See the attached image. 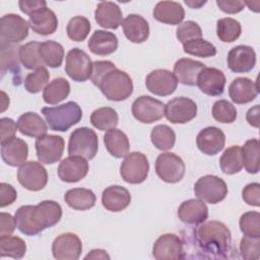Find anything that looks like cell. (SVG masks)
Listing matches in <instances>:
<instances>
[{"mask_svg": "<svg viewBox=\"0 0 260 260\" xmlns=\"http://www.w3.org/2000/svg\"><path fill=\"white\" fill-rule=\"evenodd\" d=\"M64 200L72 209L87 210L94 206L96 197L89 189L73 188L65 193Z\"/></svg>", "mask_w": 260, "mask_h": 260, "instance_id": "cell-34", "label": "cell"}, {"mask_svg": "<svg viewBox=\"0 0 260 260\" xmlns=\"http://www.w3.org/2000/svg\"><path fill=\"white\" fill-rule=\"evenodd\" d=\"M239 224L244 236L260 238V213L258 211H247L242 214Z\"/></svg>", "mask_w": 260, "mask_h": 260, "instance_id": "cell-49", "label": "cell"}, {"mask_svg": "<svg viewBox=\"0 0 260 260\" xmlns=\"http://www.w3.org/2000/svg\"><path fill=\"white\" fill-rule=\"evenodd\" d=\"M90 123L101 131L116 128L119 123L117 112L110 107H102L94 110L90 115Z\"/></svg>", "mask_w": 260, "mask_h": 260, "instance_id": "cell-39", "label": "cell"}, {"mask_svg": "<svg viewBox=\"0 0 260 260\" xmlns=\"http://www.w3.org/2000/svg\"><path fill=\"white\" fill-rule=\"evenodd\" d=\"M35 145L39 161L45 165H53L61 159L65 143L59 135L45 134L37 138Z\"/></svg>", "mask_w": 260, "mask_h": 260, "instance_id": "cell-13", "label": "cell"}, {"mask_svg": "<svg viewBox=\"0 0 260 260\" xmlns=\"http://www.w3.org/2000/svg\"><path fill=\"white\" fill-rule=\"evenodd\" d=\"M183 159L173 152H162L155 160V173L166 183L175 184L180 182L185 175Z\"/></svg>", "mask_w": 260, "mask_h": 260, "instance_id": "cell-9", "label": "cell"}, {"mask_svg": "<svg viewBox=\"0 0 260 260\" xmlns=\"http://www.w3.org/2000/svg\"><path fill=\"white\" fill-rule=\"evenodd\" d=\"M216 5L224 13L235 14L244 9L245 2L240 0H216Z\"/></svg>", "mask_w": 260, "mask_h": 260, "instance_id": "cell-56", "label": "cell"}, {"mask_svg": "<svg viewBox=\"0 0 260 260\" xmlns=\"http://www.w3.org/2000/svg\"><path fill=\"white\" fill-rule=\"evenodd\" d=\"M40 44L41 43L39 42L32 41L20 46L19 59L24 68L29 70H36L45 66L39 53Z\"/></svg>", "mask_w": 260, "mask_h": 260, "instance_id": "cell-43", "label": "cell"}, {"mask_svg": "<svg viewBox=\"0 0 260 260\" xmlns=\"http://www.w3.org/2000/svg\"><path fill=\"white\" fill-rule=\"evenodd\" d=\"M17 127L22 135L36 138L45 135L48 130L46 122L35 112H26L22 114L17 120Z\"/></svg>", "mask_w": 260, "mask_h": 260, "instance_id": "cell-32", "label": "cell"}, {"mask_svg": "<svg viewBox=\"0 0 260 260\" xmlns=\"http://www.w3.org/2000/svg\"><path fill=\"white\" fill-rule=\"evenodd\" d=\"M212 117L219 123H233L236 121L238 112L236 107L226 100L216 101L212 106Z\"/></svg>", "mask_w": 260, "mask_h": 260, "instance_id": "cell-48", "label": "cell"}, {"mask_svg": "<svg viewBox=\"0 0 260 260\" xmlns=\"http://www.w3.org/2000/svg\"><path fill=\"white\" fill-rule=\"evenodd\" d=\"M17 180L24 189L40 191L48 183V173L42 162L35 160L25 161L17 171Z\"/></svg>", "mask_w": 260, "mask_h": 260, "instance_id": "cell-11", "label": "cell"}, {"mask_svg": "<svg viewBox=\"0 0 260 260\" xmlns=\"http://www.w3.org/2000/svg\"><path fill=\"white\" fill-rule=\"evenodd\" d=\"M131 112L137 121L150 124L165 116V104L152 96L141 95L133 102Z\"/></svg>", "mask_w": 260, "mask_h": 260, "instance_id": "cell-12", "label": "cell"}, {"mask_svg": "<svg viewBox=\"0 0 260 260\" xmlns=\"http://www.w3.org/2000/svg\"><path fill=\"white\" fill-rule=\"evenodd\" d=\"M205 3H206V1H194V0H190V1L186 0V1H185V4H186V5H188V6L191 7V8H196V9L200 8V7L203 6Z\"/></svg>", "mask_w": 260, "mask_h": 260, "instance_id": "cell-60", "label": "cell"}, {"mask_svg": "<svg viewBox=\"0 0 260 260\" xmlns=\"http://www.w3.org/2000/svg\"><path fill=\"white\" fill-rule=\"evenodd\" d=\"M70 93V84L63 77L54 78L43 90V99L49 105H57Z\"/></svg>", "mask_w": 260, "mask_h": 260, "instance_id": "cell-36", "label": "cell"}, {"mask_svg": "<svg viewBox=\"0 0 260 260\" xmlns=\"http://www.w3.org/2000/svg\"><path fill=\"white\" fill-rule=\"evenodd\" d=\"M196 85L203 93L218 96L222 94L224 90L225 75L217 68L204 67L198 74Z\"/></svg>", "mask_w": 260, "mask_h": 260, "instance_id": "cell-19", "label": "cell"}, {"mask_svg": "<svg viewBox=\"0 0 260 260\" xmlns=\"http://www.w3.org/2000/svg\"><path fill=\"white\" fill-rule=\"evenodd\" d=\"M28 21L18 14L8 13L0 20V43L17 44L28 36Z\"/></svg>", "mask_w": 260, "mask_h": 260, "instance_id": "cell-10", "label": "cell"}, {"mask_svg": "<svg viewBox=\"0 0 260 260\" xmlns=\"http://www.w3.org/2000/svg\"><path fill=\"white\" fill-rule=\"evenodd\" d=\"M243 200L251 206H260V185L259 183H250L242 191Z\"/></svg>", "mask_w": 260, "mask_h": 260, "instance_id": "cell-52", "label": "cell"}, {"mask_svg": "<svg viewBox=\"0 0 260 260\" xmlns=\"http://www.w3.org/2000/svg\"><path fill=\"white\" fill-rule=\"evenodd\" d=\"M152 144L159 150H169L174 147L176 142L175 131L168 125H156L150 133Z\"/></svg>", "mask_w": 260, "mask_h": 260, "instance_id": "cell-42", "label": "cell"}, {"mask_svg": "<svg viewBox=\"0 0 260 260\" xmlns=\"http://www.w3.org/2000/svg\"><path fill=\"white\" fill-rule=\"evenodd\" d=\"M28 16L29 26L38 35H52L58 27V18L55 12L48 7H43Z\"/></svg>", "mask_w": 260, "mask_h": 260, "instance_id": "cell-25", "label": "cell"}, {"mask_svg": "<svg viewBox=\"0 0 260 260\" xmlns=\"http://www.w3.org/2000/svg\"><path fill=\"white\" fill-rule=\"evenodd\" d=\"M131 202L130 192L119 185L107 187L102 194L103 206L112 212H119L129 206Z\"/></svg>", "mask_w": 260, "mask_h": 260, "instance_id": "cell-27", "label": "cell"}, {"mask_svg": "<svg viewBox=\"0 0 260 260\" xmlns=\"http://www.w3.org/2000/svg\"><path fill=\"white\" fill-rule=\"evenodd\" d=\"M88 162L85 158L77 155H69L61 160L58 167L59 178L66 183H76L86 177Z\"/></svg>", "mask_w": 260, "mask_h": 260, "instance_id": "cell-20", "label": "cell"}, {"mask_svg": "<svg viewBox=\"0 0 260 260\" xmlns=\"http://www.w3.org/2000/svg\"><path fill=\"white\" fill-rule=\"evenodd\" d=\"M90 80L109 101L122 102L127 100L133 92L132 78L109 60L94 61L92 63Z\"/></svg>", "mask_w": 260, "mask_h": 260, "instance_id": "cell-1", "label": "cell"}, {"mask_svg": "<svg viewBox=\"0 0 260 260\" xmlns=\"http://www.w3.org/2000/svg\"><path fill=\"white\" fill-rule=\"evenodd\" d=\"M241 23L232 17L220 18L216 22L217 38L223 43L235 42L241 36Z\"/></svg>", "mask_w": 260, "mask_h": 260, "instance_id": "cell-44", "label": "cell"}, {"mask_svg": "<svg viewBox=\"0 0 260 260\" xmlns=\"http://www.w3.org/2000/svg\"><path fill=\"white\" fill-rule=\"evenodd\" d=\"M50 78V74L45 67L36 69L30 72L24 78V88L30 93H38L47 86Z\"/></svg>", "mask_w": 260, "mask_h": 260, "instance_id": "cell-47", "label": "cell"}, {"mask_svg": "<svg viewBox=\"0 0 260 260\" xmlns=\"http://www.w3.org/2000/svg\"><path fill=\"white\" fill-rule=\"evenodd\" d=\"M259 105H255L254 107L250 108L246 114L247 122L255 128L259 127Z\"/></svg>", "mask_w": 260, "mask_h": 260, "instance_id": "cell-58", "label": "cell"}, {"mask_svg": "<svg viewBox=\"0 0 260 260\" xmlns=\"http://www.w3.org/2000/svg\"><path fill=\"white\" fill-rule=\"evenodd\" d=\"M92 61L81 49H71L65 59V72L74 81L84 82L92 73Z\"/></svg>", "mask_w": 260, "mask_h": 260, "instance_id": "cell-8", "label": "cell"}, {"mask_svg": "<svg viewBox=\"0 0 260 260\" xmlns=\"http://www.w3.org/2000/svg\"><path fill=\"white\" fill-rule=\"evenodd\" d=\"M40 57L44 65L51 68H59L64 58V48L60 43L49 40L40 44Z\"/></svg>", "mask_w": 260, "mask_h": 260, "instance_id": "cell-35", "label": "cell"}, {"mask_svg": "<svg viewBox=\"0 0 260 260\" xmlns=\"http://www.w3.org/2000/svg\"><path fill=\"white\" fill-rule=\"evenodd\" d=\"M121 25L125 37L131 43L141 44L149 37V24L147 20L139 14H129Z\"/></svg>", "mask_w": 260, "mask_h": 260, "instance_id": "cell-28", "label": "cell"}, {"mask_svg": "<svg viewBox=\"0 0 260 260\" xmlns=\"http://www.w3.org/2000/svg\"><path fill=\"white\" fill-rule=\"evenodd\" d=\"M82 252V243L73 233L59 235L52 244V253L57 260H77Z\"/></svg>", "mask_w": 260, "mask_h": 260, "instance_id": "cell-16", "label": "cell"}, {"mask_svg": "<svg viewBox=\"0 0 260 260\" xmlns=\"http://www.w3.org/2000/svg\"><path fill=\"white\" fill-rule=\"evenodd\" d=\"M16 226L25 236H36L57 224L62 217V207L54 200H44L37 205H22L14 214Z\"/></svg>", "mask_w": 260, "mask_h": 260, "instance_id": "cell-2", "label": "cell"}, {"mask_svg": "<svg viewBox=\"0 0 260 260\" xmlns=\"http://www.w3.org/2000/svg\"><path fill=\"white\" fill-rule=\"evenodd\" d=\"M194 193L202 201L216 204L228 195V186L221 178L214 175H205L195 183Z\"/></svg>", "mask_w": 260, "mask_h": 260, "instance_id": "cell-7", "label": "cell"}, {"mask_svg": "<svg viewBox=\"0 0 260 260\" xmlns=\"http://www.w3.org/2000/svg\"><path fill=\"white\" fill-rule=\"evenodd\" d=\"M16 226L15 217L10 213L1 212L0 213V237L10 236Z\"/></svg>", "mask_w": 260, "mask_h": 260, "instance_id": "cell-55", "label": "cell"}, {"mask_svg": "<svg viewBox=\"0 0 260 260\" xmlns=\"http://www.w3.org/2000/svg\"><path fill=\"white\" fill-rule=\"evenodd\" d=\"M219 166L221 171L226 175H234L243 169L242 152L239 145H232L228 147L219 158Z\"/></svg>", "mask_w": 260, "mask_h": 260, "instance_id": "cell-40", "label": "cell"}, {"mask_svg": "<svg viewBox=\"0 0 260 260\" xmlns=\"http://www.w3.org/2000/svg\"><path fill=\"white\" fill-rule=\"evenodd\" d=\"M195 242L201 252L211 258H228L231 252L232 235L230 230L220 221H203L195 230Z\"/></svg>", "mask_w": 260, "mask_h": 260, "instance_id": "cell-3", "label": "cell"}, {"mask_svg": "<svg viewBox=\"0 0 260 260\" xmlns=\"http://www.w3.org/2000/svg\"><path fill=\"white\" fill-rule=\"evenodd\" d=\"M18 5L21 12L30 15L35 11L43 7H47V2L44 0H20Z\"/></svg>", "mask_w": 260, "mask_h": 260, "instance_id": "cell-57", "label": "cell"}, {"mask_svg": "<svg viewBox=\"0 0 260 260\" xmlns=\"http://www.w3.org/2000/svg\"><path fill=\"white\" fill-rule=\"evenodd\" d=\"M149 162L145 154L139 151L127 153L120 166L122 179L129 184H140L148 176Z\"/></svg>", "mask_w": 260, "mask_h": 260, "instance_id": "cell-6", "label": "cell"}, {"mask_svg": "<svg viewBox=\"0 0 260 260\" xmlns=\"http://www.w3.org/2000/svg\"><path fill=\"white\" fill-rule=\"evenodd\" d=\"M18 127L17 124L11 119L7 117H3L0 120V142H5L13 137H15L16 131Z\"/></svg>", "mask_w": 260, "mask_h": 260, "instance_id": "cell-53", "label": "cell"}, {"mask_svg": "<svg viewBox=\"0 0 260 260\" xmlns=\"http://www.w3.org/2000/svg\"><path fill=\"white\" fill-rule=\"evenodd\" d=\"M99 149V138L96 133L87 127L75 129L69 137V155L81 156L85 159H92Z\"/></svg>", "mask_w": 260, "mask_h": 260, "instance_id": "cell-5", "label": "cell"}, {"mask_svg": "<svg viewBox=\"0 0 260 260\" xmlns=\"http://www.w3.org/2000/svg\"><path fill=\"white\" fill-rule=\"evenodd\" d=\"M28 156L27 143L18 138L13 137L1 143V157L3 161L10 167H20Z\"/></svg>", "mask_w": 260, "mask_h": 260, "instance_id": "cell-23", "label": "cell"}, {"mask_svg": "<svg viewBox=\"0 0 260 260\" xmlns=\"http://www.w3.org/2000/svg\"><path fill=\"white\" fill-rule=\"evenodd\" d=\"M91 25L85 16L77 15L72 17L66 26V32L70 40L74 42H82L86 39L90 31Z\"/></svg>", "mask_w": 260, "mask_h": 260, "instance_id": "cell-45", "label": "cell"}, {"mask_svg": "<svg viewBox=\"0 0 260 260\" xmlns=\"http://www.w3.org/2000/svg\"><path fill=\"white\" fill-rule=\"evenodd\" d=\"M224 143V133L221 129L214 126H209L202 129L196 137L197 147L206 155H215L223 149Z\"/></svg>", "mask_w": 260, "mask_h": 260, "instance_id": "cell-21", "label": "cell"}, {"mask_svg": "<svg viewBox=\"0 0 260 260\" xmlns=\"http://www.w3.org/2000/svg\"><path fill=\"white\" fill-rule=\"evenodd\" d=\"M1 73L5 74L6 71L12 74L19 73V49L20 46L16 44H1Z\"/></svg>", "mask_w": 260, "mask_h": 260, "instance_id": "cell-38", "label": "cell"}, {"mask_svg": "<svg viewBox=\"0 0 260 260\" xmlns=\"http://www.w3.org/2000/svg\"><path fill=\"white\" fill-rule=\"evenodd\" d=\"M258 92V83L248 77H237L229 86V95L231 100L238 105L248 104L254 101Z\"/></svg>", "mask_w": 260, "mask_h": 260, "instance_id": "cell-22", "label": "cell"}, {"mask_svg": "<svg viewBox=\"0 0 260 260\" xmlns=\"http://www.w3.org/2000/svg\"><path fill=\"white\" fill-rule=\"evenodd\" d=\"M183 50L189 55L200 58H208L216 54V48L202 38L185 42L183 44Z\"/></svg>", "mask_w": 260, "mask_h": 260, "instance_id": "cell-46", "label": "cell"}, {"mask_svg": "<svg viewBox=\"0 0 260 260\" xmlns=\"http://www.w3.org/2000/svg\"><path fill=\"white\" fill-rule=\"evenodd\" d=\"M17 198V192L13 186L7 183L0 184V207H6L12 204Z\"/></svg>", "mask_w": 260, "mask_h": 260, "instance_id": "cell-54", "label": "cell"}, {"mask_svg": "<svg viewBox=\"0 0 260 260\" xmlns=\"http://www.w3.org/2000/svg\"><path fill=\"white\" fill-rule=\"evenodd\" d=\"M226 61L231 71L235 73H246L255 67L256 53L250 46L239 45L230 50Z\"/></svg>", "mask_w": 260, "mask_h": 260, "instance_id": "cell-18", "label": "cell"}, {"mask_svg": "<svg viewBox=\"0 0 260 260\" xmlns=\"http://www.w3.org/2000/svg\"><path fill=\"white\" fill-rule=\"evenodd\" d=\"M240 252L244 259L257 260L260 257V238L244 236L240 243Z\"/></svg>", "mask_w": 260, "mask_h": 260, "instance_id": "cell-51", "label": "cell"}, {"mask_svg": "<svg viewBox=\"0 0 260 260\" xmlns=\"http://www.w3.org/2000/svg\"><path fill=\"white\" fill-rule=\"evenodd\" d=\"M25 242L16 236L0 237V255L2 258L10 257L20 259L25 255Z\"/></svg>", "mask_w": 260, "mask_h": 260, "instance_id": "cell-41", "label": "cell"}, {"mask_svg": "<svg viewBox=\"0 0 260 260\" xmlns=\"http://www.w3.org/2000/svg\"><path fill=\"white\" fill-rule=\"evenodd\" d=\"M204 67H206L205 64L200 61L190 58H182L175 63L173 73L175 74L178 82L184 85L194 86L196 85L198 74Z\"/></svg>", "mask_w": 260, "mask_h": 260, "instance_id": "cell-29", "label": "cell"}, {"mask_svg": "<svg viewBox=\"0 0 260 260\" xmlns=\"http://www.w3.org/2000/svg\"><path fill=\"white\" fill-rule=\"evenodd\" d=\"M94 18L104 28L117 29L123 22V14L120 7L111 1L100 2L94 11Z\"/></svg>", "mask_w": 260, "mask_h": 260, "instance_id": "cell-26", "label": "cell"}, {"mask_svg": "<svg viewBox=\"0 0 260 260\" xmlns=\"http://www.w3.org/2000/svg\"><path fill=\"white\" fill-rule=\"evenodd\" d=\"M2 94V108H1V112H4L6 110V108L9 106V98L6 95V93L4 91H1Z\"/></svg>", "mask_w": 260, "mask_h": 260, "instance_id": "cell-61", "label": "cell"}, {"mask_svg": "<svg viewBox=\"0 0 260 260\" xmlns=\"http://www.w3.org/2000/svg\"><path fill=\"white\" fill-rule=\"evenodd\" d=\"M87 47L94 55H111L118 49V38L114 32L96 29L89 38Z\"/></svg>", "mask_w": 260, "mask_h": 260, "instance_id": "cell-31", "label": "cell"}, {"mask_svg": "<svg viewBox=\"0 0 260 260\" xmlns=\"http://www.w3.org/2000/svg\"><path fill=\"white\" fill-rule=\"evenodd\" d=\"M49 128L53 131L65 132L82 118V110L75 102H67L56 107H45L42 109Z\"/></svg>", "mask_w": 260, "mask_h": 260, "instance_id": "cell-4", "label": "cell"}, {"mask_svg": "<svg viewBox=\"0 0 260 260\" xmlns=\"http://www.w3.org/2000/svg\"><path fill=\"white\" fill-rule=\"evenodd\" d=\"M84 259H110V256L107 251L103 249H93L84 257Z\"/></svg>", "mask_w": 260, "mask_h": 260, "instance_id": "cell-59", "label": "cell"}, {"mask_svg": "<svg viewBox=\"0 0 260 260\" xmlns=\"http://www.w3.org/2000/svg\"><path fill=\"white\" fill-rule=\"evenodd\" d=\"M176 37L182 44H184L187 41L202 38V30L197 22L187 20L179 24L176 29Z\"/></svg>", "mask_w": 260, "mask_h": 260, "instance_id": "cell-50", "label": "cell"}, {"mask_svg": "<svg viewBox=\"0 0 260 260\" xmlns=\"http://www.w3.org/2000/svg\"><path fill=\"white\" fill-rule=\"evenodd\" d=\"M146 88L158 96H167L175 92L178 80L173 72L168 69H155L145 78Z\"/></svg>", "mask_w": 260, "mask_h": 260, "instance_id": "cell-17", "label": "cell"}, {"mask_svg": "<svg viewBox=\"0 0 260 260\" xmlns=\"http://www.w3.org/2000/svg\"><path fill=\"white\" fill-rule=\"evenodd\" d=\"M197 115L196 103L186 96H177L165 105V116L173 124H185Z\"/></svg>", "mask_w": 260, "mask_h": 260, "instance_id": "cell-14", "label": "cell"}, {"mask_svg": "<svg viewBox=\"0 0 260 260\" xmlns=\"http://www.w3.org/2000/svg\"><path fill=\"white\" fill-rule=\"evenodd\" d=\"M152 256L156 260H177L185 258L184 243L175 234H164L152 247Z\"/></svg>", "mask_w": 260, "mask_h": 260, "instance_id": "cell-15", "label": "cell"}, {"mask_svg": "<svg viewBox=\"0 0 260 260\" xmlns=\"http://www.w3.org/2000/svg\"><path fill=\"white\" fill-rule=\"evenodd\" d=\"M178 216L184 223L199 224L207 219L208 208L201 199H189L179 206Z\"/></svg>", "mask_w": 260, "mask_h": 260, "instance_id": "cell-24", "label": "cell"}, {"mask_svg": "<svg viewBox=\"0 0 260 260\" xmlns=\"http://www.w3.org/2000/svg\"><path fill=\"white\" fill-rule=\"evenodd\" d=\"M152 15L159 22L176 25L180 24L185 17V10L179 2L159 1L155 4Z\"/></svg>", "mask_w": 260, "mask_h": 260, "instance_id": "cell-30", "label": "cell"}, {"mask_svg": "<svg viewBox=\"0 0 260 260\" xmlns=\"http://www.w3.org/2000/svg\"><path fill=\"white\" fill-rule=\"evenodd\" d=\"M245 5H247L249 7L250 10H253L255 12H258L259 11V5L260 3L257 1V2H245Z\"/></svg>", "mask_w": 260, "mask_h": 260, "instance_id": "cell-62", "label": "cell"}, {"mask_svg": "<svg viewBox=\"0 0 260 260\" xmlns=\"http://www.w3.org/2000/svg\"><path fill=\"white\" fill-rule=\"evenodd\" d=\"M242 160L249 174H257L260 169V143L258 139H249L241 148Z\"/></svg>", "mask_w": 260, "mask_h": 260, "instance_id": "cell-37", "label": "cell"}, {"mask_svg": "<svg viewBox=\"0 0 260 260\" xmlns=\"http://www.w3.org/2000/svg\"><path fill=\"white\" fill-rule=\"evenodd\" d=\"M104 143L109 153L116 158L125 156L130 147L127 135L117 128H112L106 132L104 135Z\"/></svg>", "mask_w": 260, "mask_h": 260, "instance_id": "cell-33", "label": "cell"}]
</instances>
